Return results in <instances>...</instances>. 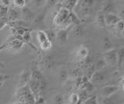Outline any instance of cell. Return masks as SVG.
<instances>
[{"label": "cell", "mask_w": 124, "mask_h": 104, "mask_svg": "<svg viewBox=\"0 0 124 104\" xmlns=\"http://www.w3.org/2000/svg\"><path fill=\"white\" fill-rule=\"evenodd\" d=\"M10 2H11L8 1V0H2V1H0V5L4 6V7H7V8H9V5L11 4Z\"/></svg>", "instance_id": "cell-34"}, {"label": "cell", "mask_w": 124, "mask_h": 104, "mask_svg": "<svg viewBox=\"0 0 124 104\" xmlns=\"http://www.w3.org/2000/svg\"><path fill=\"white\" fill-rule=\"evenodd\" d=\"M37 40L39 41V43L40 44H42L44 42L47 41V37L46 36V33L44 30H38L37 31Z\"/></svg>", "instance_id": "cell-18"}, {"label": "cell", "mask_w": 124, "mask_h": 104, "mask_svg": "<svg viewBox=\"0 0 124 104\" xmlns=\"http://www.w3.org/2000/svg\"><path fill=\"white\" fill-rule=\"evenodd\" d=\"M106 64L109 63L112 64H117V53L116 49H112L104 54V58Z\"/></svg>", "instance_id": "cell-4"}, {"label": "cell", "mask_w": 124, "mask_h": 104, "mask_svg": "<svg viewBox=\"0 0 124 104\" xmlns=\"http://www.w3.org/2000/svg\"><path fill=\"white\" fill-rule=\"evenodd\" d=\"M26 1H24V0H15V1H13V4L14 6V8L16 9H23L24 8L26 5Z\"/></svg>", "instance_id": "cell-21"}, {"label": "cell", "mask_w": 124, "mask_h": 104, "mask_svg": "<svg viewBox=\"0 0 124 104\" xmlns=\"http://www.w3.org/2000/svg\"><path fill=\"white\" fill-rule=\"evenodd\" d=\"M95 69L94 64H93L91 68H89L87 69V73H86V75H85V76H86V78H87L89 81H91L92 77L93 74L95 73Z\"/></svg>", "instance_id": "cell-29"}, {"label": "cell", "mask_w": 124, "mask_h": 104, "mask_svg": "<svg viewBox=\"0 0 124 104\" xmlns=\"http://www.w3.org/2000/svg\"><path fill=\"white\" fill-rule=\"evenodd\" d=\"M116 101L113 95L111 96H108V97L103 98V99H102L103 104H116Z\"/></svg>", "instance_id": "cell-28"}, {"label": "cell", "mask_w": 124, "mask_h": 104, "mask_svg": "<svg viewBox=\"0 0 124 104\" xmlns=\"http://www.w3.org/2000/svg\"><path fill=\"white\" fill-rule=\"evenodd\" d=\"M71 76L72 78H78V77L81 76V70L79 68H75V69H73L71 72Z\"/></svg>", "instance_id": "cell-30"}, {"label": "cell", "mask_w": 124, "mask_h": 104, "mask_svg": "<svg viewBox=\"0 0 124 104\" xmlns=\"http://www.w3.org/2000/svg\"><path fill=\"white\" fill-rule=\"evenodd\" d=\"M77 94L78 96V99H79L78 103H84L85 100L89 97V92H88L85 89H80L78 93H77Z\"/></svg>", "instance_id": "cell-12"}, {"label": "cell", "mask_w": 124, "mask_h": 104, "mask_svg": "<svg viewBox=\"0 0 124 104\" xmlns=\"http://www.w3.org/2000/svg\"><path fill=\"white\" fill-rule=\"evenodd\" d=\"M94 66H95V71H100L106 66V62L104 59H100L97 61L96 64L94 65Z\"/></svg>", "instance_id": "cell-22"}, {"label": "cell", "mask_w": 124, "mask_h": 104, "mask_svg": "<svg viewBox=\"0 0 124 104\" xmlns=\"http://www.w3.org/2000/svg\"><path fill=\"white\" fill-rule=\"evenodd\" d=\"M64 103V97L61 94H57L54 98V104H63Z\"/></svg>", "instance_id": "cell-32"}, {"label": "cell", "mask_w": 124, "mask_h": 104, "mask_svg": "<svg viewBox=\"0 0 124 104\" xmlns=\"http://www.w3.org/2000/svg\"><path fill=\"white\" fill-rule=\"evenodd\" d=\"M78 104H84L83 103H78Z\"/></svg>", "instance_id": "cell-36"}, {"label": "cell", "mask_w": 124, "mask_h": 104, "mask_svg": "<svg viewBox=\"0 0 124 104\" xmlns=\"http://www.w3.org/2000/svg\"><path fill=\"white\" fill-rule=\"evenodd\" d=\"M116 53H117V64L119 68L123 66V57H124V50L123 48H120L119 50H116Z\"/></svg>", "instance_id": "cell-15"}, {"label": "cell", "mask_w": 124, "mask_h": 104, "mask_svg": "<svg viewBox=\"0 0 124 104\" xmlns=\"http://www.w3.org/2000/svg\"><path fill=\"white\" fill-rule=\"evenodd\" d=\"M8 15H9V23L16 21L19 15V11L18 10V9H16V8L9 9V10H8Z\"/></svg>", "instance_id": "cell-11"}, {"label": "cell", "mask_w": 124, "mask_h": 104, "mask_svg": "<svg viewBox=\"0 0 124 104\" xmlns=\"http://www.w3.org/2000/svg\"><path fill=\"white\" fill-rule=\"evenodd\" d=\"M46 33V36L47 37V40L51 43L52 44H54V41L56 40V33L53 30H48L46 31H44Z\"/></svg>", "instance_id": "cell-16"}, {"label": "cell", "mask_w": 124, "mask_h": 104, "mask_svg": "<svg viewBox=\"0 0 124 104\" xmlns=\"http://www.w3.org/2000/svg\"><path fill=\"white\" fill-rule=\"evenodd\" d=\"M84 104H99L98 103V98L95 94L92 96H89V97L83 103Z\"/></svg>", "instance_id": "cell-23"}, {"label": "cell", "mask_w": 124, "mask_h": 104, "mask_svg": "<svg viewBox=\"0 0 124 104\" xmlns=\"http://www.w3.org/2000/svg\"><path fill=\"white\" fill-rule=\"evenodd\" d=\"M30 79L37 81V82H40V81L44 78V75L40 72V70L37 68V66L33 65L31 67V70H30Z\"/></svg>", "instance_id": "cell-7"}, {"label": "cell", "mask_w": 124, "mask_h": 104, "mask_svg": "<svg viewBox=\"0 0 124 104\" xmlns=\"http://www.w3.org/2000/svg\"><path fill=\"white\" fill-rule=\"evenodd\" d=\"M119 90V86H116V85H108V86H104L102 90H101V93L104 98L108 97L112 95H115L116 92Z\"/></svg>", "instance_id": "cell-2"}, {"label": "cell", "mask_w": 124, "mask_h": 104, "mask_svg": "<svg viewBox=\"0 0 124 104\" xmlns=\"http://www.w3.org/2000/svg\"><path fill=\"white\" fill-rule=\"evenodd\" d=\"M59 78L61 82H67L68 79V72H66L65 70H62L60 72V74H59Z\"/></svg>", "instance_id": "cell-27"}, {"label": "cell", "mask_w": 124, "mask_h": 104, "mask_svg": "<svg viewBox=\"0 0 124 104\" xmlns=\"http://www.w3.org/2000/svg\"><path fill=\"white\" fill-rule=\"evenodd\" d=\"M83 34V28L81 25H76L74 28V35L76 37H80Z\"/></svg>", "instance_id": "cell-24"}, {"label": "cell", "mask_w": 124, "mask_h": 104, "mask_svg": "<svg viewBox=\"0 0 124 104\" xmlns=\"http://www.w3.org/2000/svg\"><path fill=\"white\" fill-rule=\"evenodd\" d=\"M112 46L113 45H112V43L111 42L109 37H105L102 40V47H103V49L106 51V52L113 49L112 48Z\"/></svg>", "instance_id": "cell-13"}, {"label": "cell", "mask_w": 124, "mask_h": 104, "mask_svg": "<svg viewBox=\"0 0 124 104\" xmlns=\"http://www.w3.org/2000/svg\"><path fill=\"white\" fill-rule=\"evenodd\" d=\"M25 43L23 41L18 40V39H13L11 40L10 42H9L8 44H6V47L8 50L10 51H19L23 49L25 46Z\"/></svg>", "instance_id": "cell-1"}, {"label": "cell", "mask_w": 124, "mask_h": 104, "mask_svg": "<svg viewBox=\"0 0 124 104\" xmlns=\"http://www.w3.org/2000/svg\"><path fill=\"white\" fill-rule=\"evenodd\" d=\"M9 79L8 75H0V86H3L4 82H6V80Z\"/></svg>", "instance_id": "cell-33"}, {"label": "cell", "mask_w": 124, "mask_h": 104, "mask_svg": "<svg viewBox=\"0 0 124 104\" xmlns=\"http://www.w3.org/2000/svg\"><path fill=\"white\" fill-rule=\"evenodd\" d=\"M30 70L29 68H25L24 70L22 72V73L19 75V83L20 87L25 86L26 84H28V82L30 80Z\"/></svg>", "instance_id": "cell-6"}, {"label": "cell", "mask_w": 124, "mask_h": 104, "mask_svg": "<svg viewBox=\"0 0 124 104\" xmlns=\"http://www.w3.org/2000/svg\"><path fill=\"white\" fill-rule=\"evenodd\" d=\"M106 75L104 72L101 71H95L92 77L91 81L95 82H102L106 81Z\"/></svg>", "instance_id": "cell-10"}, {"label": "cell", "mask_w": 124, "mask_h": 104, "mask_svg": "<svg viewBox=\"0 0 124 104\" xmlns=\"http://www.w3.org/2000/svg\"><path fill=\"white\" fill-rule=\"evenodd\" d=\"M68 34H69L68 28L61 29L60 30H58L57 33H56V39H57V40H59L61 43H65V42L68 40Z\"/></svg>", "instance_id": "cell-9"}, {"label": "cell", "mask_w": 124, "mask_h": 104, "mask_svg": "<svg viewBox=\"0 0 124 104\" xmlns=\"http://www.w3.org/2000/svg\"><path fill=\"white\" fill-rule=\"evenodd\" d=\"M52 46H53V44L50 43L49 40L46 41V42H44V43H43L42 44H40L41 49L44 50V51H48V50H50V48H51Z\"/></svg>", "instance_id": "cell-31"}, {"label": "cell", "mask_w": 124, "mask_h": 104, "mask_svg": "<svg viewBox=\"0 0 124 104\" xmlns=\"http://www.w3.org/2000/svg\"><path fill=\"white\" fill-rule=\"evenodd\" d=\"M123 20L121 17H119L116 14L114 13H108L105 15V22H106V26H114L117 24L119 21Z\"/></svg>", "instance_id": "cell-5"}, {"label": "cell", "mask_w": 124, "mask_h": 104, "mask_svg": "<svg viewBox=\"0 0 124 104\" xmlns=\"http://www.w3.org/2000/svg\"><path fill=\"white\" fill-rule=\"evenodd\" d=\"M28 87L30 88V90L31 92L32 95L34 96L35 99H37L40 98V82H37V81H35V80H32L30 79V82H28Z\"/></svg>", "instance_id": "cell-3"}, {"label": "cell", "mask_w": 124, "mask_h": 104, "mask_svg": "<svg viewBox=\"0 0 124 104\" xmlns=\"http://www.w3.org/2000/svg\"><path fill=\"white\" fill-rule=\"evenodd\" d=\"M112 9H113V4L111 2H108V3H106V4H105L102 7V9H101V10L99 11V12H101L102 13L106 15L108 13H110Z\"/></svg>", "instance_id": "cell-19"}, {"label": "cell", "mask_w": 124, "mask_h": 104, "mask_svg": "<svg viewBox=\"0 0 124 104\" xmlns=\"http://www.w3.org/2000/svg\"><path fill=\"white\" fill-rule=\"evenodd\" d=\"M69 104H78L79 101L78 96L77 93H72L69 97Z\"/></svg>", "instance_id": "cell-26"}, {"label": "cell", "mask_w": 124, "mask_h": 104, "mask_svg": "<svg viewBox=\"0 0 124 104\" xmlns=\"http://www.w3.org/2000/svg\"><path fill=\"white\" fill-rule=\"evenodd\" d=\"M43 63L44 66L47 68H51L54 66V59L51 56H45L43 57Z\"/></svg>", "instance_id": "cell-14"}, {"label": "cell", "mask_w": 124, "mask_h": 104, "mask_svg": "<svg viewBox=\"0 0 124 104\" xmlns=\"http://www.w3.org/2000/svg\"><path fill=\"white\" fill-rule=\"evenodd\" d=\"M114 27H115V30L116 31V33L120 34V35L123 37V20L119 21L117 24H116L114 26Z\"/></svg>", "instance_id": "cell-25"}, {"label": "cell", "mask_w": 124, "mask_h": 104, "mask_svg": "<svg viewBox=\"0 0 124 104\" xmlns=\"http://www.w3.org/2000/svg\"><path fill=\"white\" fill-rule=\"evenodd\" d=\"M22 13H23V16H24V18L26 20H33V17H34L33 13L31 12V10L28 8H25V7L24 8H23Z\"/></svg>", "instance_id": "cell-17"}, {"label": "cell", "mask_w": 124, "mask_h": 104, "mask_svg": "<svg viewBox=\"0 0 124 104\" xmlns=\"http://www.w3.org/2000/svg\"><path fill=\"white\" fill-rule=\"evenodd\" d=\"M6 47V44H2L0 45V52H1L3 49H5ZM0 66L2 67V68H5V65H4V64L2 62H1V61H0Z\"/></svg>", "instance_id": "cell-35"}, {"label": "cell", "mask_w": 124, "mask_h": 104, "mask_svg": "<svg viewBox=\"0 0 124 104\" xmlns=\"http://www.w3.org/2000/svg\"><path fill=\"white\" fill-rule=\"evenodd\" d=\"M96 22L101 27H105L106 26V22H105V14L99 12L98 15L96 16Z\"/></svg>", "instance_id": "cell-20"}, {"label": "cell", "mask_w": 124, "mask_h": 104, "mask_svg": "<svg viewBox=\"0 0 124 104\" xmlns=\"http://www.w3.org/2000/svg\"><path fill=\"white\" fill-rule=\"evenodd\" d=\"M88 57V48L85 46H81L76 52V58L83 61Z\"/></svg>", "instance_id": "cell-8"}]
</instances>
